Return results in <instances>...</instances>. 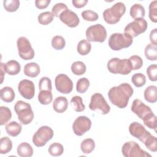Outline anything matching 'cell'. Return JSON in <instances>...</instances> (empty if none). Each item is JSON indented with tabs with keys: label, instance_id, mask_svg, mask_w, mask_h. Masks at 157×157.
Wrapping results in <instances>:
<instances>
[{
	"label": "cell",
	"instance_id": "1",
	"mask_svg": "<svg viewBox=\"0 0 157 157\" xmlns=\"http://www.w3.org/2000/svg\"><path fill=\"white\" fill-rule=\"evenodd\" d=\"M134 90L128 83L112 87L108 92V97L112 104L120 109L125 108L132 96Z\"/></svg>",
	"mask_w": 157,
	"mask_h": 157
},
{
	"label": "cell",
	"instance_id": "2",
	"mask_svg": "<svg viewBox=\"0 0 157 157\" xmlns=\"http://www.w3.org/2000/svg\"><path fill=\"white\" fill-rule=\"evenodd\" d=\"M129 131L131 136L142 142L150 151H157L156 137L146 130L142 124L136 121L131 123L129 126Z\"/></svg>",
	"mask_w": 157,
	"mask_h": 157
},
{
	"label": "cell",
	"instance_id": "3",
	"mask_svg": "<svg viewBox=\"0 0 157 157\" xmlns=\"http://www.w3.org/2000/svg\"><path fill=\"white\" fill-rule=\"evenodd\" d=\"M126 12V6L124 3L118 2L111 7L106 9L102 13L104 21L110 25L117 23Z\"/></svg>",
	"mask_w": 157,
	"mask_h": 157
},
{
	"label": "cell",
	"instance_id": "4",
	"mask_svg": "<svg viewBox=\"0 0 157 157\" xmlns=\"http://www.w3.org/2000/svg\"><path fill=\"white\" fill-rule=\"evenodd\" d=\"M14 110L21 124L26 125L31 123L34 118V112L29 103L18 101L14 105Z\"/></svg>",
	"mask_w": 157,
	"mask_h": 157
},
{
	"label": "cell",
	"instance_id": "5",
	"mask_svg": "<svg viewBox=\"0 0 157 157\" xmlns=\"http://www.w3.org/2000/svg\"><path fill=\"white\" fill-rule=\"evenodd\" d=\"M133 42V38L126 33H115L109 39V47L115 51H119L130 47Z\"/></svg>",
	"mask_w": 157,
	"mask_h": 157
},
{
	"label": "cell",
	"instance_id": "6",
	"mask_svg": "<svg viewBox=\"0 0 157 157\" xmlns=\"http://www.w3.org/2000/svg\"><path fill=\"white\" fill-rule=\"evenodd\" d=\"M109 71L114 74L127 75L132 71L131 63L128 59L111 58L107 64Z\"/></svg>",
	"mask_w": 157,
	"mask_h": 157
},
{
	"label": "cell",
	"instance_id": "7",
	"mask_svg": "<svg viewBox=\"0 0 157 157\" xmlns=\"http://www.w3.org/2000/svg\"><path fill=\"white\" fill-rule=\"evenodd\" d=\"M89 108L90 110L97 112L101 115H106L110 110V105L102 94L99 93H95L91 96Z\"/></svg>",
	"mask_w": 157,
	"mask_h": 157
},
{
	"label": "cell",
	"instance_id": "8",
	"mask_svg": "<svg viewBox=\"0 0 157 157\" xmlns=\"http://www.w3.org/2000/svg\"><path fill=\"white\" fill-rule=\"evenodd\" d=\"M86 37L89 42H104L107 39L106 29L101 24L91 25L86 30Z\"/></svg>",
	"mask_w": 157,
	"mask_h": 157
},
{
	"label": "cell",
	"instance_id": "9",
	"mask_svg": "<svg viewBox=\"0 0 157 157\" xmlns=\"http://www.w3.org/2000/svg\"><path fill=\"white\" fill-rule=\"evenodd\" d=\"M53 137V129L48 126L40 127L33 136V143L37 147L44 146Z\"/></svg>",
	"mask_w": 157,
	"mask_h": 157
},
{
	"label": "cell",
	"instance_id": "10",
	"mask_svg": "<svg viewBox=\"0 0 157 157\" xmlns=\"http://www.w3.org/2000/svg\"><path fill=\"white\" fill-rule=\"evenodd\" d=\"M121 153L125 157H151V155L142 150L134 141L125 142L121 148Z\"/></svg>",
	"mask_w": 157,
	"mask_h": 157
},
{
	"label": "cell",
	"instance_id": "11",
	"mask_svg": "<svg viewBox=\"0 0 157 157\" xmlns=\"http://www.w3.org/2000/svg\"><path fill=\"white\" fill-rule=\"evenodd\" d=\"M17 45L20 57L24 60L33 59L35 55L34 50L29 40L25 37L21 36L18 38Z\"/></svg>",
	"mask_w": 157,
	"mask_h": 157
},
{
	"label": "cell",
	"instance_id": "12",
	"mask_svg": "<svg viewBox=\"0 0 157 157\" xmlns=\"http://www.w3.org/2000/svg\"><path fill=\"white\" fill-rule=\"evenodd\" d=\"M147 21L144 18H136L125 26L124 33L129 35L133 38L144 33L147 30Z\"/></svg>",
	"mask_w": 157,
	"mask_h": 157
},
{
	"label": "cell",
	"instance_id": "13",
	"mask_svg": "<svg viewBox=\"0 0 157 157\" xmlns=\"http://www.w3.org/2000/svg\"><path fill=\"white\" fill-rule=\"evenodd\" d=\"M131 111L143 121L154 115L151 108L139 99H136L132 103Z\"/></svg>",
	"mask_w": 157,
	"mask_h": 157
},
{
	"label": "cell",
	"instance_id": "14",
	"mask_svg": "<svg viewBox=\"0 0 157 157\" xmlns=\"http://www.w3.org/2000/svg\"><path fill=\"white\" fill-rule=\"evenodd\" d=\"M55 85L58 91L63 94H69L73 90V82L64 74H59L55 77Z\"/></svg>",
	"mask_w": 157,
	"mask_h": 157
},
{
	"label": "cell",
	"instance_id": "15",
	"mask_svg": "<svg viewBox=\"0 0 157 157\" xmlns=\"http://www.w3.org/2000/svg\"><path fill=\"white\" fill-rule=\"evenodd\" d=\"M91 127V120L86 116H79L74 121L72 124V130L74 133L82 136L86 132L88 131Z\"/></svg>",
	"mask_w": 157,
	"mask_h": 157
},
{
	"label": "cell",
	"instance_id": "16",
	"mask_svg": "<svg viewBox=\"0 0 157 157\" xmlns=\"http://www.w3.org/2000/svg\"><path fill=\"white\" fill-rule=\"evenodd\" d=\"M18 90L21 96L26 99H31L35 94L34 83L29 80H21L18 85Z\"/></svg>",
	"mask_w": 157,
	"mask_h": 157
},
{
	"label": "cell",
	"instance_id": "17",
	"mask_svg": "<svg viewBox=\"0 0 157 157\" xmlns=\"http://www.w3.org/2000/svg\"><path fill=\"white\" fill-rule=\"evenodd\" d=\"M59 17L63 23L70 28H75L80 23V19L77 15L69 9L63 12Z\"/></svg>",
	"mask_w": 157,
	"mask_h": 157
},
{
	"label": "cell",
	"instance_id": "18",
	"mask_svg": "<svg viewBox=\"0 0 157 157\" xmlns=\"http://www.w3.org/2000/svg\"><path fill=\"white\" fill-rule=\"evenodd\" d=\"M68 107V101L64 96H58L56 98L53 102V108L57 113H63Z\"/></svg>",
	"mask_w": 157,
	"mask_h": 157
},
{
	"label": "cell",
	"instance_id": "19",
	"mask_svg": "<svg viewBox=\"0 0 157 157\" xmlns=\"http://www.w3.org/2000/svg\"><path fill=\"white\" fill-rule=\"evenodd\" d=\"M23 72L25 75L31 78H34L36 77L40 72V66L36 63H29L24 66Z\"/></svg>",
	"mask_w": 157,
	"mask_h": 157
},
{
	"label": "cell",
	"instance_id": "20",
	"mask_svg": "<svg viewBox=\"0 0 157 157\" xmlns=\"http://www.w3.org/2000/svg\"><path fill=\"white\" fill-rule=\"evenodd\" d=\"M17 151L20 157H31L33 155V148L28 142L20 144L17 147Z\"/></svg>",
	"mask_w": 157,
	"mask_h": 157
},
{
	"label": "cell",
	"instance_id": "21",
	"mask_svg": "<svg viewBox=\"0 0 157 157\" xmlns=\"http://www.w3.org/2000/svg\"><path fill=\"white\" fill-rule=\"evenodd\" d=\"M4 69L9 75H15L20 72L21 66L17 61L12 59L4 64Z\"/></svg>",
	"mask_w": 157,
	"mask_h": 157
},
{
	"label": "cell",
	"instance_id": "22",
	"mask_svg": "<svg viewBox=\"0 0 157 157\" xmlns=\"http://www.w3.org/2000/svg\"><path fill=\"white\" fill-rule=\"evenodd\" d=\"M146 101L150 103H155L157 101V87L155 85H150L147 87L144 93Z\"/></svg>",
	"mask_w": 157,
	"mask_h": 157
},
{
	"label": "cell",
	"instance_id": "23",
	"mask_svg": "<svg viewBox=\"0 0 157 157\" xmlns=\"http://www.w3.org/2000/svg\"><path fill=\"white\" fill-rule=\"evenodd\" d=\"M22 130V126L17 121H12L7 123L6 126V131L8 135L12 137H17Z\"/></svg>",
	"mask_w": 157,
	"mask_h": 157
},
{
	"label": "cell",
	"instance_id": "24",
	"mask_svg": "<svg viewBox=\"0 0 157 157\" xmlns=\"http://www.w3.org/2000/svg\"><path fill=\"white\" fill-rule=\"evenodd\" d=\"M0 95L1 100L7 103L12 102L15 96L13 90L10 86H4L1 88L0 91Z\"/></svg>",
	"mask_w": 157,
	"mask_h": 157
},
{
	"label": "cell",
	"instance_id": "25",
	"mask_svg": "<svg viewBox=\"0 0 157 157\" xmlns=\"http://www.w3.org/2000/svg\"><path fill=\"white\" fill-rule=\"evenodd\" d=\"M130 15L134 18H144L145 14V11L144 6L140 4H134L131 7Z\"/></svg>",
	"mask_w": 157,
	"mask_h": 157
},
{
	"label": "cell",
	"instance_id": "26",
	"mask_svg": "<svg viewBox=\"0 0 157 157\" xmlns=\"http://www.w3.org/2000/svg\"><path fill=\"white\" fill-rule=\"evenodd\" d=\"M144 53L147 59L156 61L157 59V45L151 43L148 44L145 48Z\"/></svg>",
	"mask_w": 157,
	"mask_h": 157
},
{
	"label": "cell",
	"instance_id": "27",
	"mask_svg": "<svg viewBox=\"0 0 157 157\" xmlns=\"http://www.w3.org/2000/svg\"><path fill=\"white\" fill-rule=\"evenodd\" d=\"M91 50V44L87 40H81L77 44V50L78 54L82 56L88 55Z\"/></svg>",
	"mask_w": 157,
	"mask_h": 157
},
{
	"label": "cell",
	"instance_id": "28",
	"mask_svg": "<svg viewBox=\"0 0 157 157\" xmlns=\"http://www.w3.org/2000/svg\"><path fill=\"white\" fill-rule=\"evenodd\" d=\"M38 101L42 105H48L53 100V94L52 91L41 90L38 94Z\"/></svg>",
	"mask_w": 157,
	"mask_h": 157
},
{
	"label": "cell",
	"instance_id": "29",
	"mask_svg": "<svg viewBox=\"0 0 157 157\" xmlns=\"http://www.w3.org/2000/svg\"><path fill=\"white\" fill-rule=\"evenodd\" d=\"M95 148V142L93 139L87 138L84 139L80 144V149L85 154L91 153Z\"/></svg>",
	"mask_w": 157,
	"mask_h": 157
},
{
	"label": "cell",
	"instance_id": "30",
	"mask_svg": "<svg viewBox=\"0 0 157 157\" xmlns=\"http://www.w3.org/2000/svg\"><path fill=\"white\" fill-rule=\"evenodd\" d=\"M12 148V142L11 139L7 136L3 137L0 140V153L2 155L7 154Z\"/></svg>",
	"mask_w": 157,
	"mask_h": 157
},
{
	"label": "cell",
	"instance_id": "31",
	"mask_svg": "<svg viewBox=\"0 0 157 157\" xmlns=\"http://www.w3.org/2000/svg\"><path fill=\"white\" fill-rule=\"evenodd\" d=\"M71 69L74 74L76 75H82L85 73L86 67L83 62L77 61L72 64Z\"/></svg>",
	"mask_w": 157,
	"mask_h": 157
},
{
	"label": "cell",
	"instance_id": "32",
	"mask_svg": "<svg viewBox=\"0 0 157 157\" xmlns=\"http://www.w3.org/2000/svg\"><path fill=\"white\" fill-rule=\"evenodd\" d=\"M12 118V112L9 108L5 106L0 107V125L6 124Z\"/></svg>",
	"mask_w": 157,
	"mask_h": 157
},
{
	"label": "cell",
	"instance_id": "33",
	"mask_svg": "<svg viewBox=\"0 0 157 157\" xmlns=\"http://www.w3.org/2000/svg\"><path fill=\"white\" fill-rule=\"evenodd\" d=\"M71 104L77 112H83L85 109V105L83 103L82 98L79 96H73L71 99Z\"/></svg>",
	"mask_w": 157,
	"mask_h": 157
},
{
	"label": "cell",
	"instance_id": "34",
	"mask_svg": "<svg viewBox=\"0 0 157 157\" xmlns=\"http://www.w3.org/2000/svg\"><path fill=\"white\" fill-rule=\"evenodd\" d=\"M48 151L49 154L53 156H61L64 152V147L62 144L55 142L49 146Z\"/></svg>",
	"mask_w": 157,
	"mask_h": 157
},
{
	"label": "cell",
	"instance_id": "35",
	"mask_svg": "<svg viewBox=\"0 0 157 157\" xmlns=\"http://www.w3.org/2000/svg\"><path fill=\"white\" fill-rule=\"evenodd\" d=\"M20 1L18 0H4L3 6L5 10L9 12H13L18 10L20 7Z\"/></svg>",
	"mask_w": 157,
	"mask_h": 157
},
{
	"label": "cell",
	"instance_id": "36",
	"mask_svg": "<svg viewBox=\"0 0 157 157\" xmlns=\"http://www.w3.org/2000/svg\"><path fill=\"white\" fill-rule=\"evenodd\" d=\"M51 45L54 49L56 50H60L64 48L66 45V41L63 36L58 35L54 36L52 38Z\"/></svg>",
	"mask_w": 157,
	"mask_h": 157
},
{
	"label": "cell",
	"instance_id": "37",
	"mask_svg": "<svg viewBox=\"0 0 157 157\" xmlns=\"http://www.w3.org/2000/svg\"><path fill=\"white\" fill-rule=\"evenodd\" d=\"M90 86V81L86 77L78 79L76 83V90L79 93H85Z\"/></svg>",
	"mask_w": 157,
	"mask_h": 157
},
{
	"label": "cell",
	"instance_id": "38",
	"mask_svg": "<svg viewBox=\"0 0 157 157\" xmlns=\"http://www.w3.org/2000/svg\"><path fill=\"white\" fill-rule=\"evenodd\" d=\"M54 16L52 12L47 11L40 13L37 17L38 22L42 25H47L53 20Z\"/></svg>",
	"mask_w": 157,
	"mask_h": 157
},
{
	"label": "cell",
	"instance_id": "39",
	"mask_svg": "<svg viewBox=\"0 0 157 157\" xmlns=\"http://www.w3.org/2000/svg\"><path fill=\"white\" fill-rule=\"evenodd\" d=\"M131 82L135 86L140 88L145 85L146 83V77L142 73H136L132 76Z\"/></svg>",
	"mask_w": 157,
	"mask_h": 157
},
{
	"label": "cell",
	"instance_id": "40",
	"mask_svg": "<svg viewBox=\"0 0 157 157\" xmlns=\"http://www.w3.org/2000/svg\"><path fill=\"white\" fill-rule=\"evenodd\" d=\"M132 70H138L142 67L143 60L142 58L138 55H132L129 58Z\"/></svg>",
	"mask_w": 157,
	"mask_h": 157
},
{
	"label": "cell",
	"instance_id": "41",
	"mask_svg": "<svg viewBox=\"0 0 157 157\" xmlns=\"http://www.w3.org/2000/svg\"><path fill=\"white\" fill-rule=\"evenodd\" d=\"M149 18L153 23L157 22V1H153L149 5Z\"/></svg>",
	"mask_w": 157,
	"mask_h": 157
},
{
	"label": "cell",
	"instance_id": "42",
	"mask_svg": "<svg viewBox=\"0 0 157 157\" xmlns=\"http://www.w3.org/2000/svg\"><path fill=\"white\" fill-rule=\"evenodd\" d=\"M67 9H68V7L64 3H63V2L56 3L52 7V13L54 17H59L63 12Z\"/></svg>",
	"mask_w": 157,
	"mask_h": 157
},
{
	"label": "cell",
	"instance_id": "43",
	"mask_svg": "<svg viewBox=\"0 0 157 157\" xmlns=\"http://www.w3.org/2000/svg\"><path fill=\"white\" fill-rule=\"evenodd\" d=\"M81 15L83 20L88 21H96L99 18L98 14L96 12L91 10H86L83 11L81 13Z\"/></svg>",
	"mask_w": 157,
	"mask_h": 157
},
{
	"label": "cell",
	"instance_id": "44",
	"mask_svg": "<svg viewBox=\"0 0 157 157\" xmlns=\"http://www.w3.org/2000/svg\"><path fill=\"white\" fill-rule=\"evenodd\" d=\"M39 89L41 90H50L52 91V81L48 77H42L39 82Z\"/></svg>",
	"mask_w": 157,
	"mask_h": 157
},
{
	"label": "cell",
	"instance_id": "45",
	"mask_svg": "<svg viewBox=\"0 0 157 157\" xmlns=\"http://www.w3.org/2000/svg\"><path fill=\"white\" fill-rule=\"evenodd\" d=\"M147 74L150 80L156 82L157 80V65L151 64L147 69Z\"/></svg>",
	"mask_w": 157,
	"mask_h": 157
},
{
	"label": "cell",
	"instance_id": "46",
	"mask_svg": "<svg viewBox=\"0 0 157 157\" xmlns=\"http://www.w3.org/2000/svg\"><path fill=\"white\" fill-rule=\"evenodd\" d=\"M50 2V0H36L35 5L37 9H44L48 6Z\"/></svg>",
	"mask_w": 157,
	"mask_h": 157
},
{
	"label": "cell",
	"instance_id": "47",
	"mask_svg": "<svg viewBox=\"0 0 157 157\" xmlns=\"http://www.w3.org/2000/svg\"><path fill=\"white\" fill-rule=\"evenodd\" d=\"M150 40L153 45H157V29L154 28L150 31Z\"/></svg>",
	"mask_w": 157,
	"mask_h": 157
},
{
	"label": "cell",
	"instance_id": "48",
	"mask_svg": "<svg viewBox=\"0 0 157 157\" xmlns=\"http://www.w3.org/2000/svg\"><path fill=\"white\" fill-rule=\"evenodd\" d=\"M88 1L87 0H72V3L73 6L76 8H82L85 6V5L87 4Z\"/></svg>",
	"mask_w": 157,
	"mask_h": 157
},
{
	"label": "cell",
	"instance_id": "49",
	"mask_svg": "<svg viewBox=\"0 0 157 157\" xmlns=\"http://www.w3.org/2000/svg\"><path fill=\"white\" fill-rule=\"evenodd\" d=\"M0 68H1V84L3 82V80H4V74L6 72L4 69V63H1V65H0Z\"/></svg>",
	"mask_w": 157,
	"mask_h": 157
}]
</instances>
